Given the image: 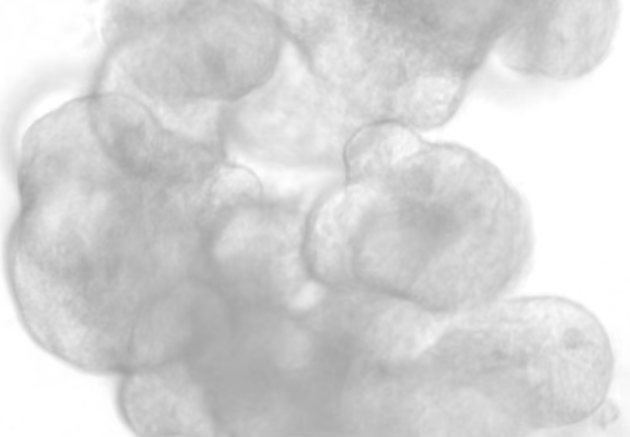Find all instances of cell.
Masks as SVG:
<instances>
[{"label":"cell","instance_id":"1","mask_svg":"<svg viewBox=\"0 0 630 437\" xmlns=\"http://www.w3.org/2000/svg\"><path fill=\"white\" fill-rule=\"evenodd\" d=\"M529 214L490 163L413 133L361 178L354 261L361 281L437 313L493 302L527 270Z\"/></svg>","mask_w":630,"mask_h":437}]
</instances>
